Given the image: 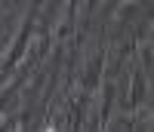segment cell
<instances>
[{"label": "cell", "instance_id": "6da1fadb", "mask_svg": "<svg viewBox=\"0 0 154 132\" xmlns=\"http://www.w3.org/2000/svg\"><path fill=\"white\" fill-rule=\"evenodd\" d=\"M43 132H56V129H53V126H46V129H43Z\"/></svg>", "mask_w": 154, "mask_h": 132}]
</instances>
